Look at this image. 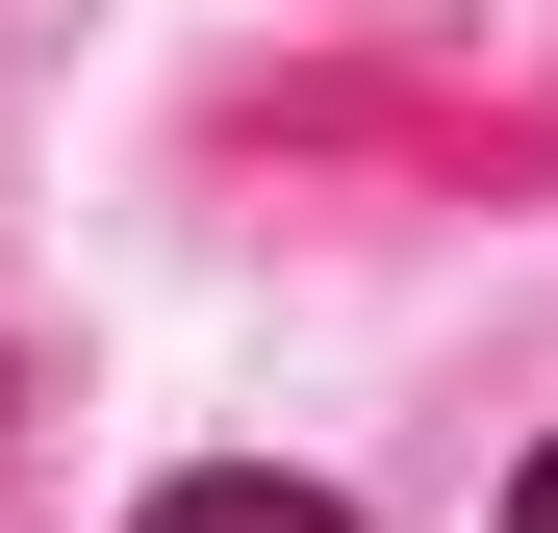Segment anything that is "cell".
I'll return each mask as SVG.
<instances>
[{"label":"cell","mask_w":558,"mask_h":533,"mask_svg":"<svg viewBox=\"0 0 558 533\" xmlns=\"http://www.w3.org/2000/svg\"><path fill=\"white\" fill-rule=\"evenodd\" d=\"M128 533H355V508H330V483H153Z\"/></svg>","instance_id":"cell-1"},{"label":"cell","mask_w":558,"mask_h":533,"mask_svg":"<svg viewBox=\"0 0 558 533\" xmlns=\"http://www.w3.org/2000/svg\"><path fill=\"white\" fill-rule=\"evenodd\" d=\"M508 533H558V458H533V483H508Z\"/></svg>","instance_id":"cell-2"}]
</instances>
